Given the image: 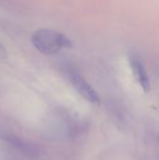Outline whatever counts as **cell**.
<instances>
[{
  "instance_id": "cell-1",
  "label": "cell",
  "mask_w": 159,
  "mask_h": 160,
  "mask_svg": "<svg viewBox=\"0 0 159 160\" xmlns=\"http://www.w3.org/2000/svg\"><path fill=\"white\" fill-rule=\"evenodd\" d=\"M33 45L44 54H54L63 48H71L72 42L62 33L52 29H38L32 35Z\"/></svg>"
},
{
  "instance_id": "cell-2",
  "label": "cell",
  "mask_w": 159,
  "mask_h": 160,
  "mask_svg": "<svg viewBox=\"0 0 159 160\" xmlns=\"http://www.w3.org/2000/svg\"><path fill=\"white\" fill-rule=\"evenodd\" d=\"M66 74L74 86V88L79 92V94L84 98L87 101L95 104H98L100 101L99 96L95 91V89L82 77V75L73 68H67Z\"/></svg>"
},
{
  "instance_id": "cell-3",
  "label": "cell",
  "mask_w": 159,
  "mask_h": 160,
  "mask_svg": "<svg viewBox=\"0 0 159 160\" xmlns=\"http://www.w3.org/2000/svg\"><path fill=\"white\" fill-rule=\"evenodd\" d=\"M128 59H129V64H130L135 79L138 81V82L140 83V85L145 92H149L151 88L150 80H149L144 65L142 62L141 58L137 54L130 53Z\"/></svg>"
},
{
  "instance_id": "cell-4",
  "label": "cell",
  "mask_w": 159,
  "mask_h": 160,
  "mask_svg": "<svg viewBox=\"0 0 159 160\" xmlns=\"http://www.w3.org/2000/svg\"><path fill=\"white\" fill-rule=\"evenodd\" d=\"M6 55H7V51L0 43V57H6Z\"/></svg>"
},
{
  "instance_id": "cell-5",
  "label": "cell",
  "mask_w": 159,
  "mask_h": 160,
  "mask_svg": "<svg viewBox=\"0 0 159 160\" xmlns=\"http://www.w3.org/2000/svg\"><path fill=\"white\" fill-rule=\"evenodd\" d=\"M158 142H159V138H158Z\"/></svg>"
}]
</instances>
